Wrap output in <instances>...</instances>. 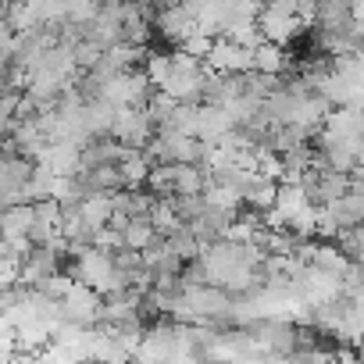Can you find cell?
<instances>
[{"label":"cell","mask_w":364,"mask_h":364,"mask_svg":"<svg viewBox=\"0 0 364 364\" xmlns=\"http://www.w3.org/2000/svg\"><path fill=\"white\" fill-rule=\"evenodd\" d=\"M286 65H289V58H286V47H279V43H268V40H264V43L254 50V72H261V75L282 79Z\"/></svg>","instance_id":"2"},{"label":"cell","mask_w":364,"mask_h":364,"mask_svg":"<svg viewBox=\"0 0 364 364\" xmlns=\"http://www.w3.org/2000/svg\"><path fill=\"white\" fill-rule=\"evenodd\" d=\"M157 240H161V236H157V229H154L150 218H136V222L125 229V247L136 250V254H146Z\"/></svg>","instance_id":"3"},{"label":"cell","mask_w":364,"mask_h":364,"mask_svg":"<svg viewBox=\"0 0 364 364\" xmlns=\"http://www.w3.org/2000/svg\"><path fill=\"white\" fill-rule=\"evenodd\" d=\"M300 18H311V22H314V11H311V8H296V4H272V8H261L257 29H261V36H264L268 43L286 47V43L304 29Z\"/></svg>","instance_id":"1"}]
</instances>
